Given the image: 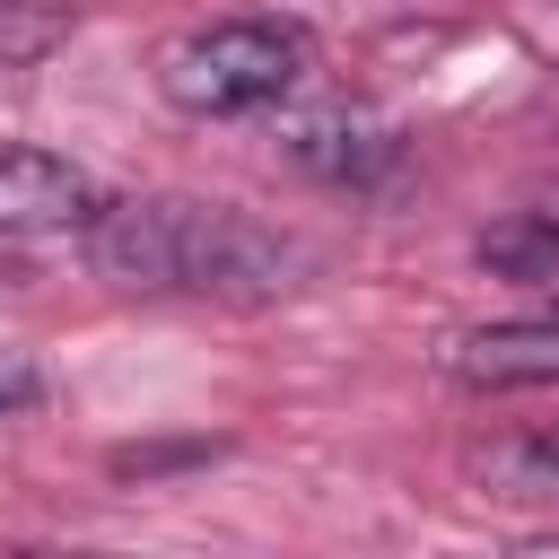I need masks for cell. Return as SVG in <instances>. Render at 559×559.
Instances as JSON below:
<instances>
[{
	"instance_id": "obj_1",
	"label": "cell",
	"mask_w": 559,
	"mask_h": 559,
	"mask_svg": "<svg viewBox=\"0 0 559 559\" xmlns=\"http://www.w3.org/2000/svg\"><path fill=\"white\" fill-rule=\"evenodd\" d=\"M87 262L114 288L140 297H218V306H271L288 297L314 253L236 201H192V192H131L87 218Z\"/></svg>"
},
{
	"instance_id": "obj_2",
	"label": "cell",
	"mask_w": 559,
	"mask_h": 559,
	"mask_svg": "<svg viewBox=\"0 0 559 559\" xmlns=\"http://www.w3.org/2000/svg\"><path fill=\"white\" fill-rule=\"evenodd\" d=\"M297 79H306V35L280 26V17H218V26H192V35L166 44V61H157L166 105L192 114V122L262 114V105H280Z\"/></svg>"
},
{
	"instance_id": "obj_3",
	"label": "cell",
	"mask_w": 559,
	"mask_h": 559,
	"mask_svg": "<svg viewBox=\"0 0 559 559\" xmlns=\"http://www.w3.org/2000/svg\"><path fill=\"white\" fill-rule=\"evenodd\" d=\"M105 210L96 175L35 148V140H0V236H52V227H79Z\"/></svg>"
},
{
	"instance_id": "obj_4",
	"label": "cell",
	"mask_w": 559,
	"mask_h": 559,
	"mask_svg": "<svg viewBox=\"0 0 559 559\" xmlns=\"http://www.w3.org/2000/svg\"><path fill=\"white\" fill-rule=\"evenodd\" d=\"M288 157H297L306 175H323V183L367 192V183H384V175H393L402 140H393V122H384V114H367V105H314V114H297V122H288Z\"/></svg>"
},
{
	"instance_id": "obj_5",
	"label": "cell",
	"mask_w": 559,
	"mask_h": 559,
	"mask_svg": "<svg viewBox=\"0 0 559 559\" xmlns=\"http://www.w3.org/2000/svg\"><path fill=\"white\" fill-rule=\"evenodd\" d=\"M445 376L472 393H515V384H559V314H515L480 323L445 349Z\"/></svg>"
},
{
	"instance_id": "obj_6",
	"label": "cell",
	"mask_w": 559,
	"mask_h": 559,
	"mask_svg": "<svg viewBox=\"0 0 559 559\" xmlns=\"http://www.w3.org/2000/svg\"><path fill=\"white\" fill-rule=\"evenodd\" d=\"M472 253L489 271H507V280H559V192H542V201L507 210L498 227H480Z\"/></svg>"
},
{
	"instance_id": "obj_7",
	"label": "cell",
	"mask_w": 559,
	"mask_h": 559,
	"mask_svg": "<svg viewBox=\"0 0 559 559\" xmlns=\"http://www.w3.org/2000/svg\"><path fill=\"white\" fill-rule=\"evenodd\" d=\"M489 472H498V480H524V489H559V428H550V437H524V445H507V454H489Z\"/></svg>"
},
{
	"instance_id": "obj_8",
	"label": "cell",
	"mask_w": 559,
	"mask_h": 559,
	"mask_svg": "<svg viewBox=\"0 0 559 559\" xmlns=\"http://www.w3.org/2000/svg\"><path fill=\"white\" fill-rule=\"evenodd\" d=\"M44 393V376H35V358H17V349H0V411H26Z\"/></svg>"
}]
</instances>
